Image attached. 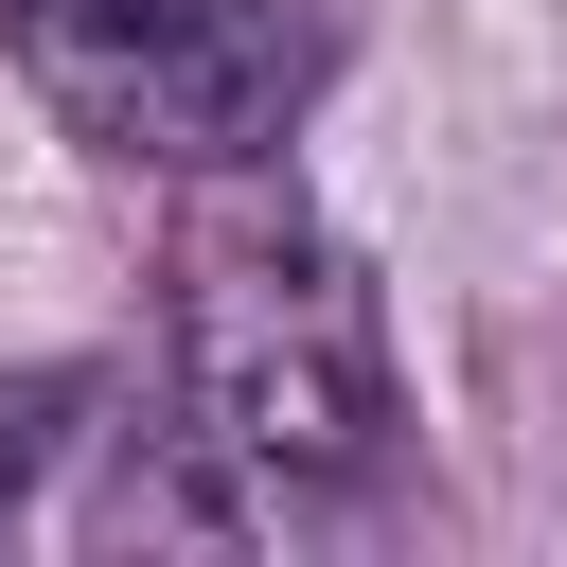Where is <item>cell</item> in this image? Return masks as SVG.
Returning <instances> with one entry per match:
<instances>
[{"label":"cell","mask_w":567,"mask_h":567,"mask_svg":"<svg viewBox=\"0 0 567 567\" xmlns=\"http://www.w3.org/2000/svg\"><path fill=\"white\" fill-rule=\"evenodd\" d=\"M195 248H177V443L213 461V514L230 532H284L319 496H354L408 425L390 390V301L372 266L248 159V177H195Z\"/></svg>","instance_id":"obj_1"},{"label":"cell","mask_w":567,"mask_h":567,"mask_svg":"<svg viewBox=\"0 0 567 567\" xmlns=\"http://www.w3.org/2000/svg\"><path fill=\"white\" fill-rule=\"evenodd\" d=\"M71 142L142 177H248L319 106V0H0Z\"/></svg>","instance_id":"obj_2"},{"label":"cell","mask_w":567,"mask_h":567,"mask_svg":"<svg viewBox=\"0 0 567 567\" xmlns=\"http://www.w3.org/2000/svg\"><path fill=\"white\" fill-rule=\"evenodd\" d=\"M71 425H89V372H0V514L71 461Z\"/></svg>","instance_id":"obj_3"}]
</instances>
